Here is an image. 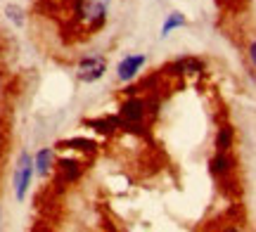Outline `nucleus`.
<instances>
[{
	"instance_id": "f257e3e1",
	"label": "nucleus",
	"mask_w": 256,
	"mask_h": 232,
	"mask_svg": "<svg viewBox=\"0 0 256 232\" xmlns=\"http://www.w3.org/2000/svg\"><path fill=\"white\" fill-rule=\"evenodd\" d=\"M110 0H69V19L83 33H95L107 24Z\"/></svg>"
},
{
	"instance_id": "f03ea898",
	"label": "nucleus",
	"mask_w": 256,
	"mask_h": 232,
	"mask_svg": "<svg viewBox=\"0 0 256 232\" xmlns=\"http://www.w3.org/2000/svg\"><path fill=\"white\" fill-rule=\"evenodd\" d=\"M119 119H121V126H124V130L136 133V130L145 128L147 100H145V97H136V95L126 97V100L119 104Z\"/></svg>"
},
{
	"instance_id": "7ed1b4c3",
	"label": "nucleus",
	"mask_w": 256,
	"mask_h": 232,
	"mask_svg": "<svg viewBox=\"0 0 256 232\" xmlns=\"http://www.w3.org/2000/svg\"><path fill=\"white\" fill-rule=\"evenodd\" d=\"M107 69H110L107 57L100 55V52H92V55H86L78 59V64H76V78L86 85L98 83L100 78H104Z\"/></svg>"
},
{
	"instance_id": "20e7f679",
	"label": "nucleus",
	"mask_w": 256,
	"mask_h": 232,
	"mask_svg": "<svg viewBox=\"0 0 256 232\" xmlns=\"http://www.w3.org/2000/svg\"><path fill=\"white\" fill-rule=\"evenodd\" d=\"M34 176H36L34 157H31L28 152H22L17 166H14V197H17V202H24V199H26V192H28V187H31Z\"/></svg>"
},
{
	"instance_id": "39448f33",
	"label": "nucleus",
	"mask_w": 256,
	"mask_h": 232,
	"mask_svg": "<svg viewBox=\"0 0 256 232\" xmlns=\"http://www.w3.org/2000/svg\"><path fill=\"white\" fill-rule=\"evenodd\" d=\"M145 64H147V55L128 52L119 64H116V81H119V83H130V81H136L138 74L145 69Z\"/></svg>"
},
{
	"instance_id": "423d86ee",
	"label": "nucleus",
	"mask_w": 256,
	"mask_h": 232,
	"mask_svg": "<svg viewBox=\"0 0 256 232\" xmlns=\"http://www.w3.org/2000/svg\"><path fill=\"white\" fill-rule=\"evenodd\" d=\"M83 176V161L76 157H64L57 159L55 166V180L57 185H72Z\"/></svg>"
},
{
	"instance_id": "0eeeda50",
	"label": "nucleus",
	"mask_w": 256,
	"mask_h": 232,
	"mask_svg": "<svg viewBox=\"0 0 256 232\" xmlns=\"http://www.w3.org/2000/svg\"><path fill=\"white\" fill-rule=\"evenodd\" d=\"M34 166H36V176L40 178H48L50 173H55V166H57V152L52 147H43L36 152L34 157Z\"/></svg>"
},
{
	"instance_id": "6e6552de",
	"label": "nucleus",
	"mask_w": 256,
	"mask_h": 232,
	"mask_svg": "<svg viewBox=\"0 0 256 232\" xmlns=\"http://www.w3.org/2000/svg\"><path fill=\"white\" fill-rule=\"evenodd\" d=\"M209 171H211V176H216V178L228 176L230 171H232V157H230V152H216L214 159L209 161Z\"/></svg>"
},
{
	"instance_id": "1a4fd4ad",
	"label": "nucleus",
	"mask_w": 256,
	"mask_h": 232,
	"mask_svg": "<svg viewBox=\"0 0 256 232\" xmlns=\"http://www.w3.org/2000/svg\"><path fill=\"white\" fill-rule=\"evenodd\" d=\"M86 123H88L92 130L102 133V135H114L119 128H124V126H121L119 114H116V116H102V119H92V121H86Z\"/></svg>"
},
{
	"instance_id": "9d476101",
	"label": "nucleus",
	"mask_w": 256,
	"mask_h": 232,
	"mask_svg": "<svg viewBox=\"0 0 256 232\" xmlns=\"http://www.w3.org/2000/svg\"><path fill=\"white\" fill-rule=\"evenodd\" d=\"M171 69L180 76H194L204 71V64H202V59H197V57H180Z\"/></svg>"
},
{
	"instance_id": "9b49d317",
	"label": "nucleus",
	"mask_w": 256,
	"mask_h": 232,
	"mask_svg": "<svg viewBox=\"0 0 256 232\" xmlns=\"http://www.w3.org/2000/svg\"><path fill=\"white\" fill-rule=\"evenodd\" d=\"M183 26H188V19H185L183 12H168L164 19V24H162V33H159V36L168 38L176 28H183Z\"/></svg>"
},
{
	"instance_id": "f8f14e48",
	"label": "nucleus",
	"mask_w": 256,
	"mask_h": 232,
	"mask_svg": "<svg viewBox=\"0 0 256 232\" xmlns=\"http://www.w3.org/2000/svg\"><path fill=\"white\" fill-rule=\"evenodd\" d=\"M232 140H235V130L232 126H220L218 133H216V152H230L232 147Z\"/></svg>"
},
{
	"instance_id": "ddd939ff",
	"label": "nucleus",
	"mask_w": 256,
	"mask_h": 232,
	"mask_svg": "<svg viewBox=\"0 0 256 232\" xmlns=\"http://www.w3.org/2000/svg\"><path fill=\"white\" fill-rule=\"evenodd\" d=\"M62 149H78V152H95L98 149V142H92L88 138H72V140H64L60 142Z\"/></svg>"
},
{
	"instance_id": "4468645a",
	"label": "nucleus",
	"mask_w": 256,
	"mask_h": 232,
	"mask_svg": "<svg viewBox=\"0 0 256 232\" xmlns=\"http://www.w3.org/2000/svg\"><path fill=\"white\" fill-rule=\"evenodd\" d=\"M5 14H8V19L14 24V26H24V21H26L24 9L17 7V5H8V7H5Z\"/></svg>"
},
{
	"instance_id": "2eb2a0df",
	"label": "nucleus",
	"mask_w": 256,
	"mask_h": 232,
	"mask_svg": "<svg viewBox=\"0 0 256 232\" xmlns=\"http://www.w3.org/2000/svg\"><path fill=\"white\" fill-rule=\"evenodd\" d=\"M249 62H252V66H254L256 69V40H252V43H249Z\"/></svg>"
},
{
	"instance_id": "dca6fc26",
	"label": "nucleus",
	"mask_w": 256,
	"mask_h": 232,
	"mask_svg": "<svg viewBox=\"0 0 256 232\" xmlns=\"http://www.w3.org/2000/svg\"><path fill=\"white\" fill-rule=\"evenodd\" d=\"M230 0H218V5H228Z\"/></svg>"
},
{
	"instance_id": "f3484780",
	"label": "nucleus",
	"mask_w": 256,
	"mask_h": 232,
	"mask_svg": "<svg viewBox=\"0 0 256 232\" xmlns=\"http://www.w3.org/2000/svg\"><path fill=\"white\" fill-rule=\"evenodd\" d=\"M0 83H2V78H0Z\"/></svg>"
}]
</instances>
